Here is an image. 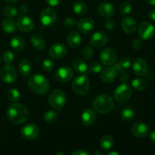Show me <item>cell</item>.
Wrapping results in <instances>:
<instances>
[{
    "label": "cell",
    "mask_w": 155,
    "mask_h": 155,
    "mask_svg": "<svg viewBox=\"0 0 155 155\" xmlns=\"http://www.w3.org/2000/svg\"><path fill=\"white\" fill-rule=\"evenodd\" d=\"M29 117V110L25 105L15 102L12 104L7 110V117L12 124H21L25 122Z\"/></svg>",
    "instance_id": "cell-1"
},
{
    "label": "cell",
    "mask_w": 155,
    "mask_h": 155,
    "mask_svg": "<svg viewBox=\"0 0 155 155\" xmlns=\"http://www.w3.org/2000/svg\"><path fill=\"white\" fill-rule=\"evenodd\" d=\"M27 86L35 93L38 95H45L50 88L49 81L42 74H33L29 77L27 80Z\"/></svg>",
    "instance_id": "cell-2"
},
{
    "label": "cell",
    "mask_w": 155,
    "mask_h": 155,
    "mask_svg": "<svg viewBox=\"0 0 155 155\" xmlns=\"http://www.w3.org/2000/svg\"><path fill=\"white\" fill-rule=\"evenodd\" d=\"M114 103L113 98L107 94H101L98 95L92 102V107L94 110L98 113L103 114L111 111L112 109L114 108Z\"/></svg>",
    "instance_id": "cell-3"
},
{
    "label": "cell",
    "mask_w": 155,
    "mask_h": 155,
    "mask_svg": "<svg viewBox=\"0 0 155 155\" xmlns=\"http://www.w3.org/2000/svg\"><path fill=\"white\" fill-rule=\"evenodd\" d=\"M90 87L89 80L86 75H80L76 77L72 83V89L77 95L83 96L89 92Z\"/></svg>",
    "instance_id": "cell-4"
},
{
    "label": "cell",
    "mask_w": 155,
    "mask_h": 155,
    "mask_svg": "<svg viewBox=\"0 0 155 155\" xmlns=\"http://www.w3.org/2000/svg\"><path fill=\"white\" fill-rule=\"evenodd\" d=\"M67 96L64 92L60 89H54L48 96V103L53 108L60 110L66 104Z\"/></svg>",
    "instance_id": "cell-5"
},
{
    "label": "cell",
    "mask_w": 155,
    "mask_h": 155,
    "mask_svg": "<svg viewBox=\"0 0 155 155\" xmlns=\"http://www.w3.org/2000/svg\"><path fill=\"white\" fill-rule=\"evenodd\" d=\"M57 18V12L55 10L51 8H45L41 12L39 19L44 26L51 27L55 24Z\"/></svg>",
    "instance_id": "cell-6"
},
{
    "label": "cell",
    "mask_w": 155,
    "mask_h": 155,
    "mask_svg": "<svg viewBox=\"0 0 155 155\" xmlns=\"http://www.w3.org/2000/svg\"><path fill=\"white\" fill-rule=\"evenodd\" d=\"M133 91L131 87L127 83L120 85L114 92V98L117 101H125L130 99L132 96Z\"/></svg>",
    "instance_id": "cell-7"
},
{
    "label": "cell",
    "mask_w": 155,
    "mask_h": 155,
    "mask_svg": "<svg viewBox=\"0 0 155 155\" xmlns=\"http://www.w3.org/2000/svg\"><path fill=\"white\" fill-rule=\"evenodd\" d=\"M138 33L142 40H148L154 36L155 28L152 24L148 21H144L138 27Z\"/></svg>",
    "instance_id": "cell-8"
},
{
    "label": "cell",
    "mask_w": 155,
    "mask_h": 155,
    "mask_svg": "<svg viewBox=\"0 0 155 155\" xmlns=\"http://www.w3.org/2000/svg\"><path fill=\"white\" fill-rule=\"evenodd\" d=\"M39 128L38 126L33 124H26L21 129V135L24 139L27 140L36 139L39 135Z\"/></svg>",
    "instance_id": "cell-9"
},
{
    "label": "cell",
    "mask_w": 155,
    "mask_h": 155,
    "mask_svg": "<svg viewBox=\"0 0 155 155\" xmlns=\"http://www.w3.org/2000/svg\"><path fill=\"white\" fill-rule=\"evenodd\" d=\"M0 77L4 83L8 84L13 83L17 79L16 70L12 65H5L0 71Z\"/></svg>",
    "instance_id": "cell-10"
},
{
    "label": "cell",
    "mask_w": 155,
    "mask_h": 155,
    "mask_svg": "<svg viewBox=\"0 0 155 155\" xmlns=\"http://www.w3.org/2000/svg\"><path fill=\"white\" fill-rule=\"evenodd\" d=\"M17 27L21 31L24 32V33H28V32L32 31L34 28V23L33 21L25 15H21V16L18 17L17 20Z\"/></svg>",
    "instance_id": "cell-11"
},
{
    "label": "cell",
    "mask_w": 155,
    "mask_h": 155,
    "mask_svg": "<svg viewBox=\"0 0 155 155\" xmlns=\"http://www.w3.org/2000/svg\"><path fill=\"white\" fill-rule=\"evenodd\" d=\"M100 60L101 64L105 66H110L117 60V54L112 48H105L100 54Z\"/></svg>",
    "instance_id": "cell-12"
},
{
    "label": "cell",
    "mask_w": 155,
    "mask_h": 155,
    "mask_svg": "<svg viewBox=\"0 0 155 155\" xmlns=\"http://www.w3.org/2000/svg\"><path fill=\"white\" fill-rule=\"evenodd\" d=\"M131 133L135 137L144 139L150 133V128L146 124L142 122L135 123L131 127Z\"/></svg>",
    "instance_id": "cell-13"
},
{
    "label": "cell",
    "mask_w": 155,
    "mask_h": 155,
    "mask_svg": "<svg viewBox=\"0 0 155 155\" xmlns=\"http://www.w3.org/2000/svg\"><path fill=\"white\" fill-rule=\"evenodd\" d=\"M74 76V71L71 68L67 66L61 67L56 71L54 77L60 83H67L70 81Z\"/></svg>",
    "instance_id": "cell-14"
},
{
    "label": "cell",
    "mask_w": 155,
    "mask_h": 155,
    "mask_svg": "<svg viewBox=\"0 0 155 155\" xmlns=\"http://www.w3.org/2000/svg\"><path fill=\"white\" fill-rule=\"evenodd\" d=\"M108 42V36L105 33L101 31L93 33L90 38V43L93 46L101 48Z\"/></svg>",
    "instance_id": "cell-15"
},
{
    "label": "cell",
    "mask_w": 155,
    "mask_h": 155,
    "mask_svg": "<svg viewBox=\"0 0 155 155\" xmlns=\"http://www.w3.org/2000/svg\"><path fill=\"white\" fill-rule=\"evenodd\" d=\"M133 70L135 74L140 77H143L147 74L148 70V63L142 58H138L133 64Z\"/></svg>",
    "instance_id": "cell-16"
},
{
    "label": "cell",
    "mask_w": 155,
    "mask_h": 155,
    "mask_svg": "<svg viewBox=\"0 0 155 155\" xmlns=\"http://www.w3.org/2000/svg\"><path fill=\"white\" fill-rule=\"evenodd\" d=\"M48 53L51 58L60 59L66 55L67 48L64 44L56 43L50 47Z\"/></svg>",
    "instance_id": "cell-17"
},
{
    "label": "cell",
    "mask_w": 155,
    "mask_h": 155,
    "mask_svg": "<svg viewBox=\"0 0 155 155\" xmlns=\"http://www.w3.org/2000/svg\"><path fill=\"white\" fill-rule=\"evenodd\" d=\"M117 72L113 67H108L101 70L100 72V79L105 83H110L116 79Z\"/></svg>",
    "instance_id": "cell-18"
},
{
    "label": "cell",
    "mask_w": 155,
    "mask_h": 155,
    "mask_svg": "<svg viewBox=\"0 0 155 155\" xmlns=\"http://www.w3.org/2000/svg\"><path fill=\"white\" fill-rule=\"evenodd\" d=\"M79 30L83 33H88L95 28V21L91 18H83L77 23Z\"/></svg>",
    "instance_id": "cell-19"
},
{
    "label": "cell",
    "mask_w": 155,
    "mask_h": 155,
    "mask_svg": "<svg viewBox=\"0 0 155 155\" xmlns=\"http://www.w3.org/2000/svg\"><path fill=\"white\" fill-rule=\"evenodd\" d=\"M98 13H99V15H101V17L108 18L114 15L115 8L111 3L104 2L101 3V4L98 5Z\"/></svg>",
    "instance_id": "cell-20"
},
{
    "label": "cell",
    "mask_w": 155,
    "mask_h": 155,
    "mask_svg": "<svg viewBox=\"0 0 155 155\" xmlns=\"http://www.w3.org/2000/svg\"><path fill=\"white\" fill-rule=\"evenodd\" d=\"M121 26L123 30L128 34L135 33L137 29V23L134 18L131 17H126L121 21Z\"/></svg>",
    "instance_id": "cell-21"
},
{
    "label": "cell",
    "mask_w": 155,
    "mask_h": 155,
    "mask_svg": "<svg viewBox=\"0 0 155 155\" xmlns=\"http://www.w3.org/2000/svg\"><path fill=\"white\" fill-rule=\"evenodd\" d=\"M96 115L95 113L91 109H86L83 112L81 116L82 123L85 126H91L95 122Z\"/></svg>",
    "instance_id": "cell-22"
},
{
    "label": "cell",
    "mask_w": 155,
    "mask_h": 155,
    "mask_svg": "<svg viewBox=\"0 0 155 155\" xmlns=\"http://www.w3.org/2000/svg\"><path fill=\"white\" fill-rule=\"evenodd\" d=\"M82 42V36L78 32L73 31L68 36V43L71 48H77Z\"/></svg>",
    "instance_id": "cell-23"
},
{
    "label": "cell",
    "mask_w": 155,
    "mask_h": 155,
    "mask_svg": "<svg viewBox=\"0 0 155 155\" xmlns=\"http://www.w3.org/2000/svg\"><path fill=\"white\" fill-rule=\"evenodd\" d=\"M30 42L34 48L38 50H42L45 48V42L42 35L39 33H33L30 37Z\"/></svg>",
    "instance_id": "cell-24"
},
{
    "label": "cell",
    "mask_w": 155,
    "mask_h": 155,
    "mask_svg": "<svg viewBox=\"0 0 155 155\" xmlns=\"http://www.w3.org/2000/svg\"><path fill=\"white\" fill-rule=\"evenodd\" d=\"M114 140L110 135H105V136H102L100 140V146H101V149H103L104 151L110 150L114 147Z\"/></svg>",
    "instance_id": "cell-25"
},
{
    "label": "cell",
    "mask_w": 155,
    "mask_h": 155,
    "mask_svg": "<svg viewBox=\"0 0 155 155\" xmlns=\"http://www.w3.org/2000/svg\"><path fill=\"white\" fill-rule=\"evenodd\" d=\"M72 65L73 68H74V70L77 72L81 73V74L86 72L88 69V66L86 62H85V61L83 59L80 58H74L72 61Z\"/></svg>",
    "instance_id": "cell-26"
},
{
    "label": "cell",
    "mask_w": 155,
    "mask_h": 155,
    "mask_svg": "<svg viewBox=\"0 0 155 155\" xmlns=\"http://www.w3.org/2000/svg\"><path fill=\"white\" fill-rule=\"evenodd\" d=\"M10 45L13 50L15 51H22L25 46V42L23 38L21 36H15L10 41Z\"/></svg>",
    "instance_id": "cell-27"
},
{
    "label": "cell",
    "mask_w": 155,
    "mask_h": 155,
    "mask_svg": "<svg viewBox=\"0 0 155 155\" xmlns=\"http://www.w3.org/2000/svg\"><path fill=\"white\" fill-rule=\"evenodd\" d=\"M2 27L6 33H13L16 30L17 24L13 19L8 18L3 20L2 23Z\"/></svg>",
    "instance_id": "cell-28"
},
{
    "label": "cell",
    "mask_w": 155,
    "mask_h": 155,
    "mask_svg": "<svg viewBox=\"0 0 155 155\" xmlns=\"http://www.w3.org/2000/svg\"><path fill=\"white\" fill-rule=\"evenodd\" d=\"M73 10L76 15L83 16L88 12V6L83 2H76L73 5Z\"/></svg>",
    "instance_id": "cell-29"
},
{
    "label": "cell",
    "mask_w": 155,
    "mask_h": 155,
    "mask_svg": "<svg viewBox=\"0 0 155 155\" xmlns=\"http://www.w3.org/2000/svg\"><path fill=\"white\" fill-rule=\"evenodd\" d=\"M19 71L24 77H27L30 75L32 71L31 63L27 59L21 61L19 64Z\"/></svg>",
    "instance_id": "cell-30"
},
{
    "label": "cell",
    "mask_w": 155,
    "mask_h": 155,
    "mask_svg": "<svg viewBox=\"0 0 155 155\" xmlns=\"http://www.w3.org/2000/svg\"><path fill=\"white\" fill-rule=\"evenodd\" d=\"M132 86L133 89L137 91H144L148 87V83L142 78H136L132 82Z\"/></svg>",
    "instance_id": "cell-31"
},
{
    "label": "cell",
    "mask_w": 155,
    "mask_h": 155,
    "mask_svg": "<svg viewBox=\"0 0 155 155\" xmlns=\"http://www.w3.org/2000/svg\"><path fill=\"white\" fill-rule=\"evenodd\" d=\"M120 115L124 120L131 121L134 119L136 113H135L134 110L131 107H125L122 110Z\"/></svg>",
    "instance_id": "cell-32"
},
{
    "label": "cell",
    "mask_w": 155,
    "mask_h": 155,
    "mask_svg": "<svg viewBox=\"0 0 155 155\" xmlns=\"http://www.w3.org/2000/svg\"><path fill=\"white\" fill-rule=\"evenodd\" d=\"M3 13H4L5 16H6L7 18H15L18 15V10H17L16 8L13 5H5L3 8Z\"/></svg>",
    "instance_id": "cell-33"
},
{
    "label": "cell",
    "mask_w": 155,
    "mask_h": 155,
    "mask_svg": "<svg viewBox=\"0 0 155 155\" xmlns=\"http://www.w3.org/2000/svg\"><path fill=\"white\" fill-rule=\"evenodd\" d=\"M58 117V114L54 110H47L44 114V120L48 124L54 123V121L57 120Z\"/></svg>",
    "instance_id": "cell-34"
},
{
    "label": "cell",
    "mask_w": 155,
    "mask_h": 155,
    "mask_svg": "<svg viewBox=\"0 0 155 155\" xmlns=\"http://www.w3.org/2000/svg\"><path fill=\"white\" fill-rule=\"evenodd\" d=\"M7 98L12 102H18L20 99V92L16 89H11L7 92Z\"/></svg>",
    "instance_id": "cell-35"
},
{
    "label": "cell",
    "mask_w": 155,
    "mask_h": 155,
    "mask_svg": "<svg viewBox=\"0 0 155 155\" xmlns=\"http://www.w3.org/2000/svg\"><path fill=\"white\" fill-rule=\"evenodd\" d=\"M132 8H133L132 5L128 2H125L120 6V12L122 15H127L131 12Z\"/></svg>",
    "instance_id": "cell-36"
},
{
    "label": "cell",
    "mask_w": 155,
    "mask_h": 155,
    "mask_svg": "<svg viewBox=\"0 0 155 155\" xmlns=\"http://www.w3.org/2000/svg\"><path fill=\"white\" fill-rule=\"evenodd\" d=\"M89 71L92 73H95V74H98V73L101 72L102 70V66L101 64L98 61H92L89 64Z\"/></svg>",
    "instance_id": "cell-37"
},
{
    "label": "cell",
    "mask_w": 155,
    "mask_h": 155,
    "mask_svg": "<svg viewBox=\"0 0 155 155\" xmlns=\"http://www.w3.org/2000/svg\"><path fill=\"white\" fill-rule=\"evenodd\" d=\"M3 61L6 64H11L15 60V54L10 51H7L3 54Z\"/></svg>",
    "instance_id": "cell-38"
},
{
    "label": "cell",
    "mask_w": 155,
    "mask_h": 155,
    "mask_svg": "<svg viewBox=\"0 0 155 155\" xmlns=\"http://www.w3.org/2000/svg\"><path fill=\"white\" fill-rule=\"evenodd\" d=\"M82 55L85 59H90L93 56V49L89 45H86L82 51Z\"/></svg>",
    "instance_id": "cell-39"
},
{
    "label": "cell",
    "mask_w": 155,
    "mask_h": 155,
    "mask_svg": "<svg viewBox=\"0 0 155 155\" xmlns=\"http://www.w3.org/2000/svg\"><path fill=\"white\" fill-rule=\"evenodd\" d=\"M42 68L45 71H51L54 68V62L51 59H45L42 62Z\"/></svg>",
    "instance_id": "cell-40"
},
{
    "label": "cell",
    "mask_w": 155,
    "mask_h": 155,
    "mask_svg": "<svg viewBox=\"0 0 155 155\" xmlns=\"http://www.w3.org/2000/svg\"><path fill=\"white\" fill-rule=\"evenodd\" d=\"M77 24V21L72 18H67L64 21V25L68 28H73Z\"/></svg>",
    "instance_id": "cell-41"
},
{
    "label": "cell",
    "mask_w": 155,
    "mask_h": 155,
    "mask_svg": "<svg viewBox=\"0 0 155 155\" xmlns=\"http://www.w3.org/2000/svg\"><path fill=\"white\" fill-rule=\"evenodd\" d=\"M119 62L124 70L128 69L131 66V61H130V59L129 58H123Z\"/></svg>",
    "instance_id": "cell-42"
},
{
    "label": "cell",
    "mask_w": 155,
    "mask_h": 155,
    "mask_svg": "<svg viewBox=\"0 0 155 155\" xmlns=\"http://www.w3.org/2000/svg\"><path fill=\"white\" fill-rule=\"evenodd\" d=\"M129 78H130V77H129V74L127 71H124V70H122L121 71H120L119 79L120 81H122L123 83H126V82L128 81Z\"/></svg>",
    "instance_id": "cell-43"
},
{
    "label": "cell",
    "mask_w": 155,
    "mask_h": 155,
    "mask_svg": "<svg viewBox=\"0 0 155 155\" xmlns=\"http://www.w3.org/2000/svg\"><path fill=\"white\" fill-rule=\"evenodd\" d=\"M142 45H143V42H142V39H136L133 40V43H132V46L134 49L139 50L142 48Z\"/></svg>",
    "instance_id": "cell-44"
},
{
    "label": "cell",
    "mask_w": 155,
    "mask_h": 155,
    "mask_svg": "<svg viewBox=\"0 0 155 155\" xmlns=\"http://www.w3.org/2000/svg\"><path fill=\"white\" fill-rule=\"evenodd\" d=\"M115 26H116V24H115V21L114 20L107 19L104 23V27L108 30H114L115 28Z\"/></svg>",
    "instance_id": "cell-45"
},
{
    "label": "cell",
    "mask_w": 155,
    "mask_h": 155,
    "mask_svg": "<svg viewBox=\"0 0 155 155\" xmlns=\"http://www.w3.org/2000/svg\"><path fill=\"white\" fill-rule=\"evenodd\" d=\"M89 153L84 149L76 150L73 152V155H89Z\"/></svg>",
    "instance_id": "cell-46"
},
{
    "label": "cell",
    "mask_w": 155,
    "mask_h": 155,
    "mask_svg": "<svg viewBox=\"0 0 155 155\" xmlns=\"http://www.w3.org/2000/svg\"><path fill=\"white\" fill-rule=\"evenodd\" d=\"M20 12H21L22 15H25L27 12H28V5L27 4H22L20 5L19 8Z\"/></svg>",
    "instance_id": "cell-47"
},
{
    "label": "cell",
    "mask_w": 155,
    "mask_h": 155,
    "mask_svg": "<svg viewBox=\"0 0 155 155\" xmlns=\"http://www.w3.org/2000/svg\"><path fill=\"white\" fill-rule=\"evenodd\" d=\"M62 0H46V2L51 6H57L61 2Z\"/></svg>",
    "instance_id": "cell-48"
},
{
    "label": "cell",
    "mask_w": 155,
    "mask_h": 155,
    "mask_svg": "<svg viewBox=\"0 0 155 155\" xmlns=\"http://www.w3.org/2000/svg\"><path fill=\"white\" fill-rule=\"evenodd\" d=\"M112 67H113V68L115 69V71H116L117 72H118V73H119L120 71H122V70H124L122 68V67H121V65H120V62H116V61H115L114 63L113 64H112Z\"/></svg>",
    "instance_id": "cell-49"
},
{
    "label": "cell",
    "mask_w": 155,
    "mask_h": 155,
    "mask_svg": "<svg viewBox=\"0 0 155 155\" xmlns=\"http://www.w3.org/2000/svg\"><path fill=\"white\" fill-rule=\"evenodd\" d=\"M148 18H149L151 21H155V9L151 10V12L148 13Z\"/></svg>",
    "instance_id": "cell-50"
},
{
    "label": "cell",
    "mask_w": 155,
    "mask_h": 155,
    "mask_svg": "<svg viewBox=\"0 0 155 155\" xmlns=\"http://www.w3.org/2000/svg\"><path fill=\"white\" fill-rule=\"evenodd\" d=\"M150 139H151V141L153 143L155 144V130L151 133V135H150Z\"/></svg>",
    "instance_id": "cell-51"
},
{
    "label": "cell",
    "mask_w": 155,
    "mask_h": 155,
    "mask_svg": "<svg viewBox=\"0 0 155 155\" xmlns=\"http://www.w3.org/2000/svg\"><path fill=\"white\" fill-rule=\"evenodd\" d=\"M146 2L151 5H155V0H146Z\"/></svg>",
    "instance_id": "cell-52"
},
{
    "label": "cell",
    "mask_w": 155,
    "mask_h": 155,
    "mask_svg": "<svg viewBox=\"0 0 155 155\" xmlns=\"http://www.w3.org/2000/svg\"><path fill=\"white\" fill-rule=\"evenodd\" d=\"M18 1V0H5L6 2L9 3V4H14V3L17 2Z\"/></svg>",
    "instance_id": "cell-53"
},
{
    "label": "cell",
    "mask_w": 155,
    "mask_h": 155,
    "mask_svg": "<svg viewBox=\"0 0 155 155\" xmlns=\"http://www.w3.org/2000/svg\"><path fill=\"white\" fill-rule=\"evenodd\" d=\"M108 155H120V154L118 152H115V151H111V152L107 153Z\"/></svg>",
    "instance_id": "cell-54"
},
{
    "label": "cell",
    "mask_w": 155,
    "mask_h": 155,
    "mask_svg": "<svg viewBox=\"0 0 155 155\" xmlns=\"http://www.w3.org/2000/svg\"><path fill=\"white\" fill-rule=\"evenodd\" d=\"M94 155H103V153L101 152V151H95V152L93 153Z\"/></svg>",
    "instance_id": "cell-55"
},
{
    "label": "cell",
    "mask_w": 155,
    "mask_h": 155,
    "mask_svg": "<svg viewBox=\"0 0 155 155\" xmlns=\"http://www.w3.org/2000/svg\"><path fill=\"white\" fill-rule=\"evenodd\" d=\"M62 154V155H64V153H57V154Z\"/></svg>",
    "instance_id": "cell-56"
},
{
    "label": "cell",
    "mask_w": 155,
    "mask_h": 155,
    "mask_svg": "<svg viewBox=\"0 0 155 155\" xmlns=\"http://www.w3.org/2000/svg\"><path fill=\"white\" fill-rule=\"evenodd\" d=\"M130 1H136V0H130Z\"/></svg>",
    "instance_id": "cell-57"
},
{
    "label": "cell",
    "mask_w": 155,
    "mask_h": 155,
    "mask_svg": "<svg viewBox=\"0 0 155 155\" xmlns=\"http://www.w3.org/2000/svg\"><path fill=\"white\" fill-rule=\"evenodd\" d=\"M0 63H1V58H0Z\"/></svg>",
    "instance_id": "cell-58"
}]
</instances>
